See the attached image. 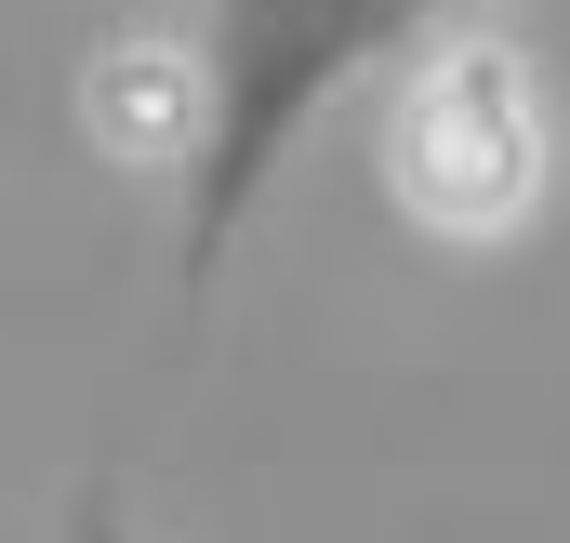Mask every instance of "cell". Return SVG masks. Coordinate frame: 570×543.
I'll return each mask as SVG.
<instances>
[{"mask_svg":"<svg viewBox=\"0 0 570 543\" xmlns=\"http://www.w3.org/2000/svg\"><path fill=\"white\" fill-rule=\"evenodd\" d=\"M385 186L425 213L438 239H504L544 186V107H531V67L504 40H451L425 53V80L399 93L385 120Z\"/></svg>","mask_w":570,"mask_h":543,"instance_id":"obj_2","label":"cell"},{"mask_svg":"<svg viewBox=\"0 0 570 543\" xmlns=\"http://www.w3.org/2000/svg\"><path fill=\"white\" fill-rule=\"evenodd\" d=\"M80 543H134V531H120V517H107V504H94V517H80Z\"/></svg>","mask_w":570,"mask_h":543,"instance_id":"obj_4","label":"cell"},{"mask_svg":"<svg viewBox=\"0 0 570 543\" xmlns=\"http://www.w3.org/2000/svg\"><path fill=\"white\" fill-rule=\"evenodd\" d=\"M80 120H94L107 159H186V146H199V53H186V40H120V53H94Z\"/></svg>","mask_w":570,"mask_h":543,"instance_id":"obj_3","label":"cell"},{"mask_svg":"<svg viewBox=\"0 0 570 543\" xmlns=\"http://www.w3.org/2000/svg\"><path fill=\"white\" fill-rule=\"evenodd\" d=\"M451 0H213V67H199V146H186V278H213V253L239 239V213L266 199V172L292 134L412 27H438Z\"/></svg>","mask_w":570,"mask_h":543,"instance_id":"obj_1","label":"cell"}]
</instances>
